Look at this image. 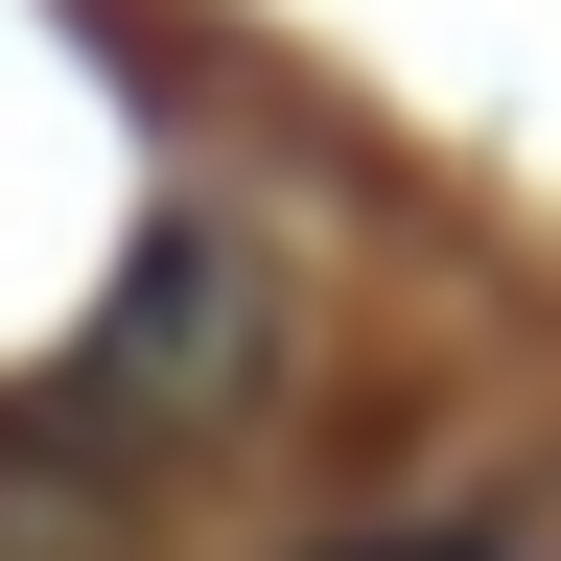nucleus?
I'll return each mask as SVG.
<instances>
[{
  "instance_id": "1",
  "label": "nucleus",
  "mask_w": 561,
  "mask_h": 561,
  "mask_svg": "<svg viewBox=\"0 0 561 561\" xmlns=\"http://www.w3.org/2000/svg\"><path fill=\"white\" fill-rule=\"evenodd\" d=\"M257 257L210 234V210H164L140 234V280L94 305V351H70V398L47 421H94V445H210V421H257Z\"/></svg>"
}]
</instances>
